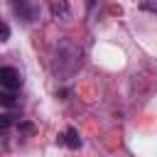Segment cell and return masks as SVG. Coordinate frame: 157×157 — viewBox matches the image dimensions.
<instances>
[{"mask_svg": "<svg viewBox=\"0 0 157 157\" xmlns=\"http://www.w3.org/2000/svg\"><path fill=\"white\" fill-rule=\"evenodd\" d=\"M78 66H81V49L74 42L61 39L56 44V54H54V64H52L54 76L61 78V81H66V78H71L78 71Z\"/></svg>", "mask_w": 157, "mask_h": 157, "instance_id": "cell-1", "label": "cell"}, {"mask_svg": "<svg viewBox=\"0 0 157 157\" xmlns=\"http://www.w3.org/2000/svg\"><path fill=\"white\" fill-rule=\"evenodd\" d=\"M10 5H12V12L27 25L37 22L42 15V0H10Z\"/></svg>", "mask_w": 157, "mask_h": 157, "instance_id": "cell-2", "label": "cell"}, {"mask_svg": "<svg viewBox=\"0 0 157 157\" xmlns=\"http://www.w3.org/2000/svg\"><path fill=\"white\" fill-rule=\"evenodd\" d=\"M0 86H2V91H20L22 88V74L15 66H2L0 69Z\"/></svg>", "mask_w": 157, "mask_h": 157, "instance_id": "cell-3", "label": "cell"}, {"mask_svg": "<svg viewBox=\"0 0 157 157\" xmlns=\"http://www.w3.org/2000/svg\"><path fill=\"white\" fill-rule=\"evenodd\" d=\"M61 142H64L69 150H78V147H81L78 130H76V128H69V130H64V135H61Z\"/></svg>", "mask_w": 157, "mask_h": 157, "instance_id": "cell-4", "label": "cell"}, {"mask_svg": "<svg viewBox=\"0 0 157 157\" xmlns=\"http://www.w3.org/2000/svg\"><path fill=\"white\" fill-rule=\"evenodd\" d=\"M52 12H54V17H56V20H61V22H66V20L71 17V10H69V2H66V0H59V2H54Z\"/></svg>", "mask_w": 157, "mask_h": 157, "instance_id": "cell-5", "label": "cell"}, {"mask_svg": "<svg viewBox=\"0 0 157 157\" xmlns=\"http://www.w3.org/2000/svg\"><path fill=\"white\" fill-rule=\"evenodd\" d=\"M140 10L157 15V0H140Z\"/></svg>", "mask_w": 157, "mask_h": 157, "instance_id": "cell-6", "label": "cell"}, {"mask_svg": "<svg viewBox=\"0 0 157 157\" xmlns=\"http://www.w3.org/2000/svg\"><path fill=\"white\" fill-rule=\"evenodd\" d=\"M17 130H20V135H32V132H34V125H32V123H22V120H20V123H17Z\"/></svg>", "mask_w": 157, "mask_h": 157, "instance_id": "cell-7", "label": "cell"}, {"mask_svg": "<svg viewBox=\"0 0 157 157\" xmlns=\"http://www.w3.org/2000/svg\"><path fill=\"white\" fill-rule=\"evenodd\" d=\"M7 37H10V27L2 22V42H7Z\"/></svg>", "mask_w": 157, "mask_h": 157, "instance_id": "cell-8", "label": "cell"}]
</instances>
